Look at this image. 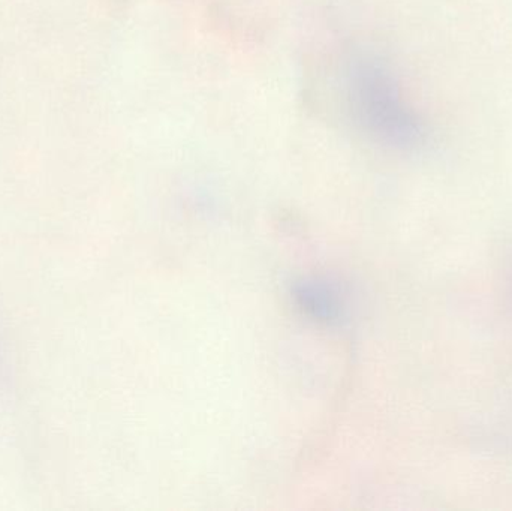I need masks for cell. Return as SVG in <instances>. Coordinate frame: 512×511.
<instances>
[{
  "mask_svg": "<svg viewBox=\"0 0 512 511\" xmlns=\"http://www.w3.org/2000/svg\"><path fill=\"white\" fill-rule=\"evenodd\" d=\"M345 89L352 120L373 140L402 150L415 149L426 140L423 122L406 104L394 75L378 60H352Z\"/></svg>",
  "mask_w": 512,
  "mask_h": 511,
  "instance_id": "6da1fadb",
  "label": "cell"
}]
</instances>
